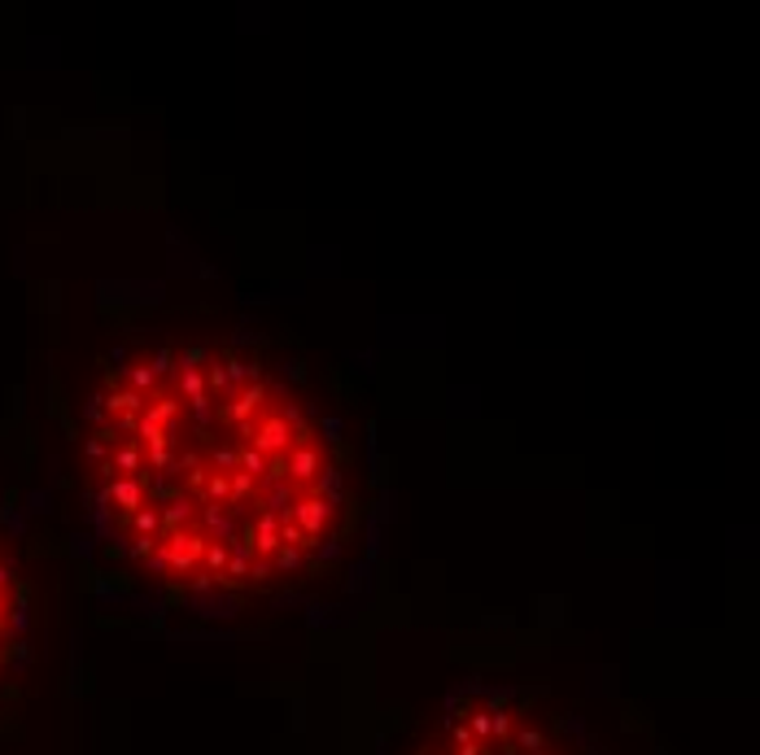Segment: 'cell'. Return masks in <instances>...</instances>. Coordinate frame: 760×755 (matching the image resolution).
<instances>
[{
	"mask_svg": "<svg viewBox=\"0 0 760 755\" xmlns=\"http://www.w3.org/2000/svg\"><path fill=\"white\" fill-rule=\"evenodd\" d=\"M415 755H577L533 704L498 690L459 695Z\"/></svg>",
	"mask_w": 760,
	"mask_h": 755,
	"instance_id": "7a4b0ae2",
	"label": "cell"
},
{
	"mask_svg": "<svg viewBox=\"0 0 760 755\" xmlns=\"http://www.w3.org/2000/svg\"><path fill=\"white\" fill-rule=\"evenodd\" d=\"M88 480L123 555L197 594L285 585L342 524V467L311 402L210 346L145 350L101 380Z\"/></svg>",
	"mask_w": 760,
	"mask_h": 755,
	"instance_id": "6da1fadb",
	"label": "cell"
},
{
	"mask_svg": "<svg viewBox=\"0 0 760 755\" xmlns=\"http://www.w3.org/2000/svg\"><path fill=\"white\" fill-rule=\"evenodd\" d=\"M13 642H18V585H13V572H9V559L0 546V673L13 655Z\"/></svg>",
	"mask_w": 760,
	"mask_h": 755,
	"instance_id": "3957f363",
	"label": "cell"
}]
</instances>
